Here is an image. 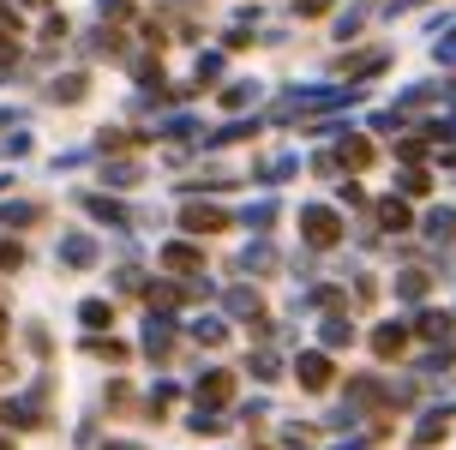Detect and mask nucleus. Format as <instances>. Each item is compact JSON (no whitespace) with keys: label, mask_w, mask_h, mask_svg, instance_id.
I'll return each mask as SVG.
<instances>
[]
</instances>
